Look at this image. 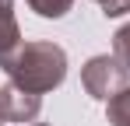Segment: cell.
Here are the masks:
<instances>
[{
  "instance_id": "obj_6",
  "label": "cell",
  "mask_w": 130,
  "mask_h": 126,
  "mask_svg": "<svg viewBox=\"0 0 130 126\" xmlns=\"http://www.w3.org/2000/svg\"><path fill=\"white\" fill-rule=\"evenodd\" d=\"M25 4H28V7H32L39 18H53V21L63 18L67 11L74 7V0H25Z\"/></svg>"
},
{
  "instance_id": "obj_4",
  "label": "cell",
  "mask_w": 130,
  "mask_h": 126,
  "mask_svg": "<svg viewBox=\"0 0 130 126\" xmlns=\"http://www.w3.org/2000/svg\"><path fill=\"white\" fill-rule=\"evenodd\" d=\"M21 46V28L14 18V0H0V63L11 60Z\"/></svg>"
},
{
  "instance_id": "obj_9",
  "label": "cell",
  "mask_w": 130,
  "mask_h": 126,
  "mask_svg": "<svg viewBox=\"0 0 130 126\" xmlns=\"http://www.w3.org/2000/svg\"><path fill=\"white\" fill-rule=\"evenodd\" d=\"M0 126H7V123H4V116H0Z\"/></svg>"
},
{
  "instance_id": "obj_2",
  "label": "cell",
  "mask_w": 130,
  "mask_h": 126,
  "mask_svg": "<svg viewBox=\"0 0 130 126\" xmlns=\"http://www.w3.org/2000/svg\"><path fill=\"white\" fill-rule=\"evenodd\" d=\"M81 88H85L91 98H99V102H112L120 91L130 88V70L116 56L99 53V56H91L81 67Z\"/></svg>"
},
{
  "instance_id": "obj_1",
  "label": "cell",
  "mask_w": 130,
  "mask_h": 126,
  "mask_svg": "<svg viewBox=\"0 0 130 126\" xmlns=\"http://www.w3.org/2000/svg\"><path fill=\"white\" fill-rule=\"evenodd\" d=\"M4 74H7V84L21 88V91H32L42 98L46 91H56L67 77V53L56 46V42H21L18 53L11 60L0 63Z\"/></svg>"
},
{
  "instance_id": "obj_5",
  "label": "cell",
  "mask_w": 130,
  "mask_h": 126,
  "mask_svg": "<svg viewBox=\"0 0 130 126\" xmlns=\"http://www.w3.org/2000/svg\"><path fill=\"white\" fill-rule=\"evenodd\" d=\"M106 119L112 126H130V88L120 91L112 102H106Z\"/></svg>"
},
{
  "instance_id": "obj_3",
  "label": "cell",
  "mask_w": 130,
  "mask_h": 126,
  "mask_svg": "<svg viewBox=\"0 0 130 126\" xmlns=\"http://www.w3.org/2000/svg\"><path fill=\"white\" fill-rule=\"evenodd\" d=\"M39 112H42V98L39 95L21 91L14 84L0 88V116H4V123H32Z\"/></svg>"
},
{
  "instance_id": "obj_8",
  "label": "cell",
  "mask_w": 130,
  "mask_h": 126,
  "mask_svg": "<svg viewBox=\"0 0 130 126\" xmlns=\"http://www.w3.org/2000/svg\"><path fill=\"white\" fill-rule=\"evenodd\" d=\"M95 4L102 7L106 18H123V14H130V0H95Z\"/></svg>"
},
{
  "instance_id": "obj_7",
  "label": "cell",
  "mask_w": 130,
  "mask_h": 126,
  "mask_svg": "<svg viewBox=\"0 0 130 126\" xmlns=\"http://www.w3.org/2000/svg\"><path fill=\"white\" fill-rule=\"evenodd\" d=\"M112 56L130 70V25H123V28L112 35Z\"/></svg>"
},
{
  "instance_id": "obj_10",
  "label": "cell",
  "mask_w": 130,
  "mask_h": 126,
  "mask_svg": "<svg viewBox=\"0 0 130 126\" xmlns=\"http://www.w3.org/2000/svg\"><path fill=\"white\" fill-rule=\"evenodd\" d=\"M35 126H46V123H35Z\"/></svg>"
}]
</instances>
